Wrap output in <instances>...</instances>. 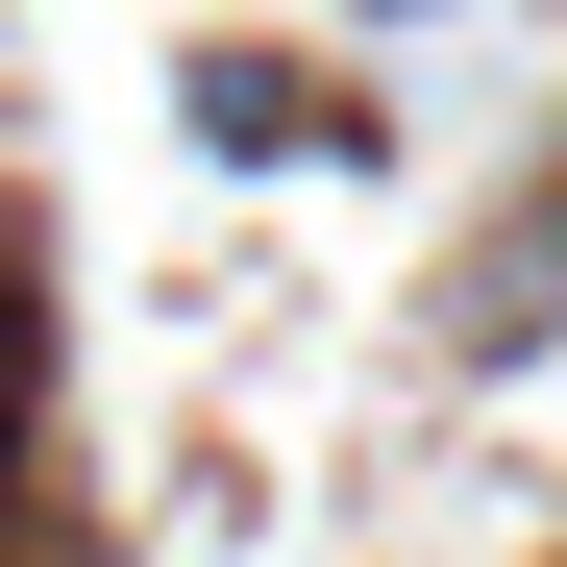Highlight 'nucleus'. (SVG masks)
<instances>
[{
	"label": "nucleus",
	"mask_w": 567,
	"mask_h": 567,
	"mask_svg": "<svg viewBox=\"0 0 567 567\" xmlns=\"http://www.w3.org/2000/svg\"><path fill=\"white\" fill-rule=\"evenodd\" d=\"M0 444H25V297H0Z\"/></svg>",
	"instance_id": "nucleus-1"
}]
</instances>
